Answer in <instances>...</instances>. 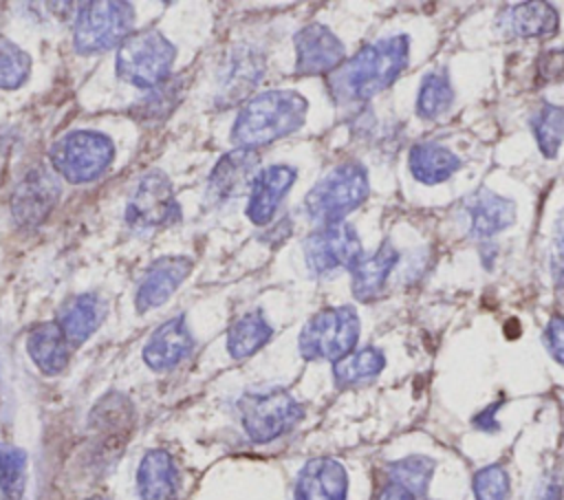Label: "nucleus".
Segmentation results:
<instances>
[{
    "label": "nucleus",
    "instance_id": "1",
    "mask_svg": "<svg viewBox=\"0 0 564 500\" xmlns=\"http://www.w3.org/2000/svg\"><path fill=\"white\" fill-rule=\"evenodd\" d=\"M410 37L392 33L361 46L328 75V93L337 104H361L386 90L408 68Z\"/></svg>",
    "mask_w": 564,
    "mask_h": 500
},
{
    "label": "nucleus",
    "instance_id": "2",
    "mask_svg": "<svg viewBox=\"0 0 564 500\" xmlns=\"http://www.w3.org/2000/svg\"><path fill=\"white\" fill-rule=\"evenodd\" d=\"M308 104L295 90H269L251 97L238 112L231 139L240 148H260L295 132L306 119Z\"/></svg>",
    "mask_w": 564,
    "mask_h": 500
},
{
    "label": "nucleus",
    "instance_id": "3",
    "mask_svg": "<svg viewBox=\"0 0 564 500\" xmlns=\"http://www.w3.org/2000/svg\"><path fill=\"white\" fill-rule=\"evenodd\" d=\"M370 192L368 172L357 161H346L322 176L304 198L306 214L322 222H339L355 211Z\"/></svg>",
    "mask_w": 564,
    "mask_h": 500
},
{
    "label": "nucleus",
    "instance_id": "4",
    "mask_svg": "<svg viewBox=\"0 0 564 500\" xmlns=\"http://www.w3.org/2000/svg\"><path fill=\"white\" fill-rule=\"evenodd\" d=\"M174 55L172 42L161 31H134L117 51V75L132 86L156 88L167 81Z\"/></svg>",
    "mask_w": 564,
    "mask_h": 500
},
{
    "label": "nucleus",
    "instance_id": "5",
    "mask_svg": "<svg viewBox=\"0 0 564 500\" xmlns=\"http://www.w3.org/2000/svg\"><path fill=\"white\" fill-rule=\"evenodd\" d=\"M359 315L352 306H333L317 311L300 333V352L304 359L339 361L355 350L359 339Z\"/></svg>",
    "mask_w": 564,
    "mask_h": 500
},
{
    "label": "nucleus",
    "instance_id": "6",
    "mask_svg": "<svg viewBox=\"0 0 564 500\" xmlns=\"http://www.w3.org/2000/svg\"><path fill=\"white\" fill-rule=\"evenodd\" d=\"M134 9L121 0H99L82 4L75 20V48L79 53H99L121 42L132 33Z\"/></svg>",
    "mask_w": 564,
    "mask_h": 500
},
{
    "label": "nucleus",
    "instance_id": "7",
    "mask_svg": "<svg viewBox=\"0 0 564 500\" xmlns=\"http://www.w3.org/2000/svg\"><path fill=\"white\" fill-rule=\"evenodd\" d=\"M242 427L253 443H269L291 432L304 416L302 405L286 390L247 392L238 401Z\"/></svg>",
    "mask_w": 564,
    "mask_h": 500
},
{
    "label": "nucleus",
    "instance_id": "8",
    "mask_svg": "<svg viewBox=\"0 0 564 500\" xmlns=\"http://www.w3.org/2000/svg\"><path fill=\"white\" fill-rule=\"evenodd\" d=\"M115 159V143L101 132H68L51 148L53 167L68 183H88L97 178Z\"/></svg>",
    "mask_w": 564,
    "mask_h": 500
},
{
    "label": "nucleus",
    "instance_id": "9",
    "mask_svg": "<svg viewBox=\"0 0 564 500\" xmlns=\"http://www.w3.org/2000/svg\"><path fill=\"white\" fill-rule=\"evenodd\" d=\"M364 249L355 227L346 220L317 227L304 240V258L313 273L330 275L335 271H352L361 260Z\"/></svg>",
    "mask_w": 564,
    "mask_h": 500
},
{
    "label": "nucleus",
    "instance_id": "10",
    "mask_svg": "<svg viewBox=\"0 0 564 500\" xmlns=\"http://www.w3.org/2000/svg\"><path fill=\"white\" fill-rule=\"evenodd\" d=\"M458 220L469 238L487 242L516 222V205L507 196L480 187L460 200Z\"/></svg>",
    "mask_w": 564,
    "mask_h": 500
},
{
    "label": "nucleus",
    "instance_id": "11",
    "mask_svg": "<svg viewBox=\"0 0 564 500\" xmlns=\"http://www.w3.org/2000/svg\"><path fill=\"white\" fill-rule=\"evenodd\" d=\"M126 218L139 229L170 225L178 218V205L163 172H150L139 181L137 192L128 203Z\"/></svg>",
    "mask_w": 564,
    "mask_h": 500
},
{
    "label": "nucleus",
    "instance_id": "12",
    "mask_svg": "<svg viewBox=\"0 0 564 500\" xmlns=\"http://www.w3.org/2000/svg\"><path fill=\"white\" fill-rule=\"evenodd\" d=\"M295 70L300 75H330L344 64L341 40L324 24H308L295 33Z\"/></svg>",
    "mask_w": 564,
    "mask_h": 500
},
{
    "label": "nucleus",
    "instance_id": "13",
    "mask_svg": "<svg viewBox=\"0 0 564 500\" xmlns=\"http://www.w3.org/2000/svg\"><path fill=\"white\" fill-rule=\"evenodd\" d=\"M59 198V183L51 172L33 170L29 172L15 189L13 196V216L20 225L33 227L40 225Z\"/></svg>",
    "mask_w": 564,
    "mask_h": 500
},
{
    "label": "nucleus",
    "instance_id": "14",
    "mask_svg": "<svg viewBox=\"0 0 564 500\" xmlns=\"http://www.w3.org/2000/svg\"><path fill=\"white\" fill-rule=\"evenodd\" d=\"M348 474L335 458L308 460L295 480V500H346Z\"/></svg>",
    "mask_w": 564,
    "mask_h": 500
},
{
    "label": "nucleus",
    "instance_id": "15",
    "mask_svg": "<svg viewBox=\"0 0 564 500\" xmlns=\"http://www.w3.org/2000/svg\"><path fill=\"white\" fill-rule=\"evenodd\" d=\"M189 271L192 260L185 256H170L152 262L137 291V311L143 313L154 306H161L178 289V284L187 278Z\"/></svg>",
    "mask_w": 564,
    "mask_h": 500
},
{
    "label": "nucleus",
    "instance_id": "16",
    "mask_svg": "<svg viewBox=\"0 0 564 500\" xmlns=\"http://www.w3.org/2000/svg\"><path fill=\"white\" fill-rule=\"evenodd\" d=\"M560 15L551 2H518L498 15V29L509 37H546L557 33Z\"/></svg>",
    "mask_w": 564,
    "mask_h": 500
},
{
    "label": "nucleus",
    "instance_id": "17",
    "mask_svg": "<svg viewBox=\"0 0 564 500\" xmlns=\"http://www.w3.org/2000/svg\"><path fill=\"white\" fill-rule=\"evenodd\" d=\"M258 176V154L249 148L227 152L209 176V192L216 198H234L251 192Z\"/></svg>",
    "mask_w": 564,
    "mask_h": 500
},
{
    "label": "nucleus",
    "instance_id": "18",
    "mask_svg": "<svg viewBox=\"0 0 564 500\" xmlns=\"http://www.w3.org/2000/svg\"><path fill=\"white\" fill-rule=\"evenodd\" d=\"M293 181H295V170L289 165H271L260 170L249 192L251 196H249L247 216L256 225H267L273 218L280 200L286 196Z\"/></svg>",
    "mask_w": 564,
    "mask_h": 500
},
{
    "label": "nucleus",
    "instance_id": "19",
    "mask_svg": "<svg viewBox=\"0 0 564 500\" xmlns=\"http://www.w3.org/2000/svg\"><path fill=\"white\" fill-rule=\"evenodd\" d=\"M399 262V251L392 242H381L370 256H361V260L350 271V286L359 302L377 300L388 282V275Z\"/></svg>",
    "mask_w": 564,
    "mask_h": 500
},
{
    "label": "nucleus",
    "instance_id": "20",
    "mask_svg": "<svg viewBox=\"0 0 564 500\" xmlns=\"http://www.w3.org/2000/svg\"><path fill=\"white\" fill-rule=\"evenodd\" d=\"M192 350V335L185 326V319L172 317L163 322L148 339L143 348V359L152 370H170Z\"/></svg>",
    "mask_w": 564,
    "mask_h": 500
},
{
    "label": "nucleus",
    "instance_id": "21",
    "mask_svg": "<svg viewBox=\"0 0 564 500\" xmlns=\"http://www.w3.org/2000/svg\"><path fill=\"white\" fill-rule=\"evenodd\" d=\"M463 161L449 148L438 141H419L408 152V167L416 183L421 185H441L449 181Z\"/></svg>",
    "mask_w": 564,
    "mask_h": 500
},
{
    "label": "nucleus",
    "instance_id": "22",
    "mask_svg": "<svg viewBox=\"0 0 564 500\" xmlns=\"http://www.w3.org/2000/svg\"><path fill=\"white\" fill-rule=\"evenodd\" d=\"M137 487L143 500H172L178 489V471L165 449H152L143 456L137 471Z\"/></svg>",
    "mask_w": 564,
    "mask_h": 500
},
{
    "label": "nucleus",
    "instance_id": "23",
    "mask_svg": "<svg viewBox=\"0 0 564 500\" xmlns=\"http://www.w3.org/2000/svg\"><path fill=\"white\" fill-rule=\"evenodd\" d=\"M26 352L44 374H57L68 361V341L57 322H46L26 335Z\"/></svg>",
    "mask_w": 564,
    "mask_h": 500
},
{
    "label": "nucleus",
    "instance_id": "24",
    "mask_svg": "<svg viewBox=\"0 0 564 500\" xmlns=\"http://www.w3.org/2000/svg\"><path fill=\"white\" fill-rule=\"evenodd\" d=\"M104 315V306L97 295L84 293L68 300L59 311V328L68 341V346L84 344L99 326Z\"/></svg>",
    "mask_w": 564,
    "mask_h": 500
},
{
    "label": "nucleus",
    "instance_id": "25",
    "mask_svg": "<svg viewBox=\"0 0 564 500\" xmlns=\"http://www.w3.org/2000/svg\"><path fill=\"white\" fill-rule=\"evenodd\" d=\"M386 368V355L377 346L355 348L346 357L333 363V377L339 388H355L370 383Z\"/></svg>",
    "mask_w": 564,
    "mask_h": 500
},
{
    "label": "nucleus",
    "instance_id": "26",
    "mask_svg": "<svg viewBox=\"0 0 564 500\" xmlns=\"http://www.w3.org/2000/svg\"><path fill=\"white\" fill-rule=\"evenodd\" d=\"M454 86L445 68L427 70L421 77L419 90H416V104L414 110L421 119H438L454 106Z\"/></svg>",
    "mask_w": 564,
    "mask_h": 500
},
{
    "label": "nucleus",
    "instance_id": "27",
    "mask_svg": "<svg viewBox=\"0 0 564 500\" xmlns=\"http://www.w3.org/2000/svg\"><path fill=\"white\" fill-rule=\"evenodd\" d=\"M273 335V328L260 311L245 313L227 330V350L234 359H247L260 350Z\"/></svg>",
    "mask_w": 564,
    "mask_h": 500
},
{
    "label": "nucleus",
    "instance_id": "28",
    "mask_svg": "<svg viewBox=\"0 0 564 500\" xmlns=\"http://www.w3.org/2000/svg\"><path fill=\"white\" fill-rule=\"evenodd\" d=\"M529 128L544 159H555L564 141V108L551 101H542L529 115Z\"/></svg>",
    "mask_w": 564,
    "mask_h": 500
},
{
    "label": "nucleus",
    "instance_id": "29",
    "mask_svg": "<svg viewBox=\"0 0 564 500\" xmlns=\"http://www.w3.org/2000/svg\"><path fill=\"white\" fill-rule=\"evenodd\" d=\"M434 469H436V460L430 458V456H423V454H412V456L392 460L386 467L390 482H397V485L405 487L416 498L427 496Z\"/></svg>",
    "mask_w": 564,
    "mask_h": 500
},
{
    "label": "nucleus",
    "instance_id": "30",
    "mask_svg": "<svg viewBox=\"0 0 564 500\" xmlns=\"http://www.w3.org/2000/svg\"><path fill=\"white\" fill-rule=\"evenodd\" d=\"M26 487V454L15 447L0 443V493L2 500H22Z\"/></svg>",
    "mask_w": 564,
    "mask_h": 500
},
{
    "label": "nucleus",
    "instance_id": "31",
    "mask_svg": "<svg viewBox=\"0 0 564 500\" xmlns=\"http://www.w3.org/2000/svg\"><path fill=\"white\" fill-rule=\"evenodd\" d=\"M474 500H511V478L505 465L480 467L471 478Z\"/></svg>",
    "mask_w": 564,
    "mask_h": 500
},
{
    "label": "nucleus",
    "instance_id": "32",
    "mask_svg": "<svg viewBox=\"0 0 564 500\" xmlns=\"http://www.w3.org/2000/svg\"><path fill=\"white\" fill-rule=\"evenodd\" d=\"M31 68L29 55L0 35V88H18L26 81Z\"/></svg>",
    "mask_w": 564,
    "mask_h": 500
},
{
    "label": "nucleus",
    "instance_id": "33",
    "mask_svg": "<svg viewBox=\"0 0 564 500\" xmlns=\"http://www.w3.org/2000/svg\"><path fill=\"white\" fill-rule=\"evenodd\" d=\"M178 97V88L176 86H167V81H163L161 86L154 88L152 97H145L134 110L139 112V117H165L172 108L167 106L165 99H176Z\"/></svg>",
    "mask_w": 564,
    "mask_h": 500
},
{
    "label": "nucleus",
    "instance_id": "34",
    "mask_svg": "<svg viewBox=\"0 0 564 500\" xmlns=\"http://www.w3.org/2000/svg\"><path fill=\"white\" fill-rule=\"evenodd\" d=\"M527 500H564V471L560 467L544 471Z\"/></svg>",
    "mask_w": 564,
    "mask_h": 500
},
{
    "label": "nucleus",
    "instance_id": "35",
    "mask_svg": "<svg viewBox=\"0 0 564 500\" xmlns=\"http://www.w3.org/2000/svg\"><path fill=\"white\" fill-rule=\"evenodd\" d=\"M551 275L557 289L564 291V209L560 211L551 242Z\"/></svg>",
    "mask_w": 564,
    "mask_h": 500
},
{
    "label": "nucleus",
    "instance_id": "36",
    "mask_svg": "<svg viewBox=\"0 0 564 500\" xmlns=\"http://www.w3.org/2000/svg\"><path fill=\"white\" fill-rule=\"evenodd\" d=\"M542 339L549 355L564 368V315H553L549 319Z\"/></svg>",
    "mask_w": 564,
    "mask_h": 500
},
{
    "label": "nucleus",
    "instance_id": "37",
    "mask_svg": "<svg viewBox=\"0 0 564 500\" xmlns=\"http://www.w3.org/2000/svg\"><path fill=\"white\" fill-rule=\"evenodd\" d=\"M502 401H496V403H489L487 407H482L478 414H474L471 419V425L480 432H487V434H494V432H500V423L496 419L498 410H500Z\"/></svg>",
    "mask_w": 564,
    "mask_h": 500
},
{
    "label": "nucleus",
    "instance_id": "38",
    "mask_svg": "<svg viewBox=\"0 0 564 500\" xmlns=\"http://www.w3.org/2000/svg\"><path fill=\"white\" fill-rule=\"evenodd\" d=\"M377 500H419V498L412 491H408L405 487L388 480V485L379 491Z\"/></svg>",
    "mask_w": 564,
    "mask_h": 500
},
{
    "label": "nucleus",
    "instance_id": "39",
    "mask_svg": "<svg viewBox=\"0 0 564 500\" xmlns=\"http://www.w3.org/2000/svg\"><path fill=\"white\" fill-rule=\"evenodd\" d=\"M90 500H104V498H90Z\"/></svg>",
    "mask_w": 564,
    "mask_h": 500
}]
</instances>
